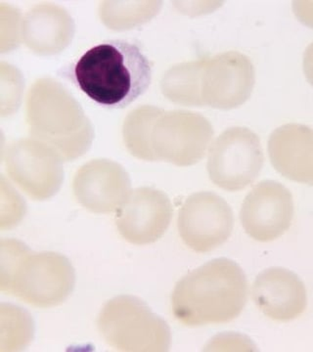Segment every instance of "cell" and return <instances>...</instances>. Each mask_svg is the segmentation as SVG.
<instances>
[{"label": "cell", "instance_id": "7402d4cb", "mask_svg": "<svg viewBox=\"0 0 313 352\" xmlns=\"http://www.w3.org/2000/svg\"><path fill=\"white\" fill-rule=\"evenodd\" d=\"M303 72L308 82L313 87V41L307 46L303 54Z\"/></svg>", "mask_w": 313, "mask_h": 352}, {"label": "cell", "instance_id": "30bf717a", "mask_svg": "<svg viewBox=\"0 0 313 352\" xmlns=\"http://www.w3.org/2000/svg\"><path fill=\"white\" fill-rule=\"evenodd\" d=\"M255 68L249 58L237 51L204 58L201 96L203 106L230 110L243 105L255 87Z\"/></svg>", "mask_w": 313, "mask_h": 352}, {"label": "cell", "instance_id": "ba28073f", "mask_svg": "<svg viewBox=\"0 0 313 352\" xmlns=\"http://www.w3.org/2000/svg\"><path fill=\"white\" fill-rule=\"evenodd\" d=\"M4 163L9 177L32 200H47L59 191L64 182L62 157L50 146L32 138L11 143Z\"/></svg>", "mask_w": 313, "mask_h": 352}, {"label": "cell", "instance_id": "d6986e66", "mask_svg": "<svg viewBox=\"0 0 313 352\" xmlns=\"http://www.w3.org/2000/svg\"><path fill=\"white\" fill-rule=\"evenodd\" d=\"M157 108L145 105L134 109L125 118L122 127L125 147L132 156L143 161L148 159V134Z\"/></svg>", "mask_w": 313, "mask_h": 352}, {"label": "cell", "instance_id": "44dd1931", "mask_svg": "<svg viewBox=\"0 0 313 352\" xmlns=\"http://www.w3.org/2000/svg\"><path fill=\"white\" fill-rule=\"evenodd\" d=\"M294 11L301 22L313 27V1L294 2Z\"/></svg>", "mask_w": 313, "mask_h": 352}, {"label": "cell", "instance_id": "ac0fdd59", "mask_svg": "<svg viewBox=\"0 0 313 352\" xmlns=\"http://www.w3.org/2000/svg\"><path fill=\"white\" fill-rule=\"evenodd\" d=\"M161 7V1H104L99 6V16L109 29L125 31L148 22Z\"/></svg>", "mask_w": 313, "mask_h": 352}, {"label": "cell", "instance_id": "52a82bcc", "mask_svg": "<svg viewBox=\"0 0 313 352\" xmlns=\"http://www.w3.org/2000/svg\"><path fill=\"white\" fill-rule=\"evenodd\" d=\"M264 162L261 140L247 127L226 129L213 141L207 168L211 180L227 191H239L257 179Z\"/></svg>", "mask_w": 313, "mask_h": 352}, {"label": "cell", "instance_id": "3957f363", "mask_svg": "<svg viewBox=\"0 0 313 352\" xmlns=\"http://www.w3.org/2000/svg\"><path fill=\"white\" fill-rule=\"evenodd\" d=\"M0 264L1 291L32 307L61 305L75 287V270L66 256L32 252L20 241H2Z\"/></svg>", "mask_w": 313, "mask_h": 352}, {"label": "cell", "instance_id": "9a60e30c", "mask_svg": "<svg viewBox=\"0 0 313 352\" xmlns=\"http://www.w3.org/2000/svg\"><path fill=\"white\" fill-rule=\"evenodd\" d=\"M273 168L293 182L313 186V129L300 124L278 127L268 140Z\"/></svg>", "mask_w": 313, "mask_h": 352}, {"label": "cell", "instance_id": "7c38bea8", "mask_svg": "<svg viewBox=\"0 0 313 352\" xmlns=\"http://www.w3.org/2000/svg\"><path fill=\"white\" fill-rule=\"evenodd\" d=\"M173 208L164 192L151 187L132 190L116 212V226L122 238L131 244L157 242L168 230Z\"/></svg>", "mask_w": 313, "mask_h": 352}, {"label": "cell", "instance_id": "e0dca14e", "mask_svg": "<svg viewBox=\"0 0 313 352\" xmlns=\"http://www.w3.org/2000/svg\"><path fill=\"white\" fill-rule=\"evenodd\" d=\"M204 59L171 67L162 78V92L169 100L189 107H204L201 78Z\"/></svg>", "mask_w": 313, "mask_h": 352}, {"label": "cell", "instance_id": "6da1fadb", "mask_svg": "<svg viewBox=\"0 0 313 352\" xmlns=\"http://www.w3.org/2000/svg\"><path fill=\"white\" fill-rule=\"evenodd\" d=\"M68 75L97 105L124 109L150 87L152 65L136 43L110 39L85 51Z\"/></svg>", "mask_w": 313, "mask_h": 352}, {"label": "cell", "instance_id": "9c48e42d", "mask_svg": "<svg viewBox=\"0 0 313 352\" xmlns=\"http://www.w3.org/2000/svg\"><path fill=\"white\" fill-rule=\"evenodd\" d=\"M178 231L183 242L196 252L213 251L230 237L234 215L230 206L213 192L188 197L180 210Z\"/></svg>", "mask_w": 313, "mask_h": 352}, {"label": "cell", "instance_id": "2e32d148", "mask_svg": "<svg viewBox=\"0 0 313 352\" xmlns=\"http://www.w3.org/2000/svg\"><path fill=\"white\" fill-rule=\"evenodd\" d=\"M75 24L68 11L54 4L30 9L22 20V41L39 55H54L71 43Z\"/></svg>", "mask_w": 313, "mask_h": 352}, {"label": "cell", "instance_id": "5b68a950", "mask_svg": "<svg viewBox=\"0 0 313 352\" xmlns=\"http://www.w3.org/2000/svg\"><path fill=\"white\" fill-rule=\"evenodd\" d=\"M98 328L107 344L120 351H166L171 330L140 298L120 296L104 305Z\"/></svg>", "mask_w": 313, "mask_h": 352}, {"label": "cell", "instance_id": "7a4b0ae2", "mask_svg": "<svg viewBox=\"0 0 313 352\" xmlns=\"http://www.w3.org/2000/svg\"><path fill=\"white\" fill-rule=\"evenodd\" d=\"M248 300L244 271L228 258L213 259L188 273L171 296L173 314L189 327L228 323L242 314Z\"/></svg>", "mask_w": 313, "mask_h": 352}, {"label": "cell", "instance_id": "8992f818", "mask_svg": "<svg viewBox=\"0 0 313 352\" xmlns=\"http://www.w3.org/2000/svg\"><path fill=\"white\" fill-rule=\"evenodd\" d=\"M213 138L212 124L200 113L157 108L148 134L147 161L193 166L205 157Z\"/></svg>", "mask_w": 313, "mask_h": 352}, {"label": "cell", "instance_id": "5bb4252c", "mask_svg": "<svg viewBox=\"0 0 313 352\" xmlns=\"http://www.w3.org/2000/svg\"><path fill=\"white\" fill-rule=\"evenodd\" d=\"M252 296L257 308L275 321L294 320L307 305L305 284L298 275L281 267L259 273L252 285Z\"/></svg>", "mask_w": 313, "mask_h": 352}, {"label": "cell", "instance_id": "ffe728a7", "mask_svg": "<svg viewBox=\"0 0 313 352\" xmlns=\"http://www.w3.org/2000/svg\"><path fill=\"white\" fill-rule=\"evenodd\" d=\"M24 80L19 69L12 65L0 64V108L2 117L17 112L22 102Z\"/></svg>", "mask_w": 313, "mask_h": 352}, {"label": "cell", "instance_id": "8fae6325", "mask_svg": "<svg viewBox=\"0 0 313 352\" xmlns=\"http://www.w3.org/2000/svg\"><path fill=\"white\" fill-rule=\"evenodd\" d=\"M240 217L246 233L252 239L259 242L278 239L291 226L293 196L281 183L264 180L246 196Z\"/></svg>", "mask_w": 313, "mask_h": 352}, {"label": "cell", "instance_id": "277c9868", "mask_svg": "<svg viewBox=\"0 0 313 352\" xmlns=\"http://www.w3.org/2000/svg\"><path fill=\"white\" fill-rule=\"evenodd\" d=\"M27 124L30 135L45 143L69 162L91 147L94 126L78 102L61 83L39 78L27 97Z\"/></svg>", "mask_w": 313, "mask_h": 352}, {"label": "cell", "instance_id": "4fadbf2b", "mask_svg": "<svg viewBox=\"0 0 313 352\" xmlns=\"http://www.w3.org/2000/svg\"><path fill=\"white\" fill-rule=\"evenodd\" d=\"M73 191L83 208L95 214L117 212L131 194L129 173L111 160H92L80 166L73 180Z\"/></svg>", "mask_w": 313, "mask_h": 352}]
</instances>
